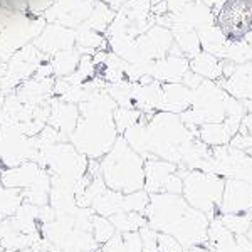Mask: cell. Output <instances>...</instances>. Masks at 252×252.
I'll list each match as a JSON object with an SVG mask.
<instances>
[{"mask_svg":"<svg viewBox=\"0 0 252 252\" xmlns=\"http://www.w3.org/2000/svg\"><path fill=\"white\" fill-rule=\"evenodd\" d=\"M145 190L153 193H177L184 192V178L178 173V165L160 158L145 160Z\"/></svg>","mask_w":252,"mask_h":252,"instance_id":"9c48e42d","label":"cell"},{"mask_svg":"<svg viewBox=\"0 0 252 252\" xmlns=\"http://www.w3.org/2000/svg\"><path fill=\"white\" fill-rule=\"evenodd\" d=\"M246 235H247V239H249V241L252 242V223H251V229L247 230V234H246Z\"/></svg>","mask_w":252,"mask_h":252,"instance_id":"d590c367","label":"cell"},{"mask_svg":"<svg viewBox=\"0 0 252 252\" xmlns=\"http://www.w3.org/2000/svg\"><path fill=\"white\" fill-rule=\"evenodd\" d=\"M158 252H184L185 247L182 246L173 235L158 232Z\"/></svg>","mask_w":252,"mask_h":252,"instance_id":"f1b7e54d","label":"cell"},{"mask_svg":"<svg viewBox=\"0 0 252 252\" xmlns=\"http://www.w3.org/2000/svg\"><path fill=\"white\" fill-rule=\"evenodd\" d=\"M35 161L46 168L51 177L78 184L88 172L89 158L79 153L71 141H61L40 150Z\"/></svg>","mask_w":252,"mask_h":252,"instance_id":"5b68a950","label":"cell"},{"mask_svg":"<svg viewBox=\"0 0 252 252\" xmlns=\"http://www.w3.org/2000/svg\"><path fill=\"white\" fill-rule=\"evenodd\" d=\"M84 56V52L81 51L78 46L66 49V51H61L58 54H54L49 59V64L52 67V74L56 79L66 78V76L72 74V72L78 69L81 58Z\"/></svg>","mask_w":252,"mask_h":252,"instance_id":"d6986e66","label":"cell"},{"mask_svg":"<svg viewBox=\"0 0 252 252\" xmlns=\"http://www.w3.org/2000/svg\"><path fill=\"white\" fill-rule=\"evenodd\" d=\"M96 0H56L42 15L47 24H58L67 29L84 26L93 14Z\"/></svg>","mask_w":252,"mask_h":252,"instance_id":"7c38bea8","label":"cell"},{"mask_svg":"<svg viewBox=\"0 0 252 252\" xmlns=\"http://www.w3.org/2000/svg\"><path fill=\"white\" fill-rule=\"evenodd\" d=\"M150 202V193L146 190H138V192L125 193V212H140L145 214L146 207Z\"/></svg>","mask_w":252,"mask_h":252,"instance_id":"4316f807","label":"cell"},{"mask_svg":"<svg viewBox=\"0 0 252 252\" xmlns=\"http://www.w3.org/2000/svg\"><path fill=\"white\" fill-rule=\"evenodd\" d=\"M2 252H32L31 249H22V251H5V249H2Z\"/></svg>","mask_w":252,"mask_h":252,"instance_id":"8d00e7d4","label":"cell"},{"mask_svg":"<svg viewBox=\"0 0 252 252\" xmlns=\"http://www.w3.org/2000/svg\"><path fill=\"white\" fill-rule=\"evenodd\" d=\"M109 220L115 225L116 232H138L143 225H146L145 214L140 212H120L109 217Z\"/></svg>","mask_w":252,"mask_h":252,"instance_id":"44dd1931","label":"cell"},{"mask_svg":"<svg viewBox=\"0 0 252 252\" xmlns=\"http://www.w3.org/2000/svg\"><path fill=\"white\" fill-rule=\"evenodd\" d=\"M178 173L184 178V198L193 209L204 212L209 219L219 215L225 180L220 175L207 173L202 170H189L178 165Z\"/></svg>","mask_w":252,"mask_h":252,"instance_id":"277c9868","label":"cell"},{"mask_svg":"<svg viewBox=\"0 0 252 252\" xmlns=\"http://www.w3.org/2000/svg\"><path fill=\"white\" fill-rule=\"evenodd\" d=\"M91 209L94 210V214L103 215V217H111L115 214L125 212V193L115 192L111 189H104L93 198Z\"/></svg>","mask_w":252,"mask_h":252,"instance_id":"ac0fdd59","label":"cell"},{"mask_svg":"<svg viewBox=\"0 0 252 252\" xmlns=\"http://www.w3.org/2000/svg\"><path fill=\"white\" fill-rule=\"evenodd\" d=\"M115 15H116V12L113 9H109L106 3H103L101 0H96L94 10H93V14L89 15V19L86 20L84 26H88L89 29L99 32V34H103V32L109 27V24L115 20Z\"/></svg>","mask_w":252,"mask_h":252,"instance_id":"7402d4cb","label":"cell"},{"mask_svg":"<svg viewBox=\"0 0 252 252\" xmlns=\"http://www.w3.org/2000/svg\"><path fill=\"white\" fill-rule=\"evenodd\" d=\"M220 214H246L252 212V185L242 180L227 178L223 185Z\"/></svg>","mask_w":252,"mask_h":252,"instance_id":"4fadbf2b","label":"cell"},{"mask_svg":"<svg viewBox=\"0 0 252 252\" xmlns=\"http://www.w3.org/2000/svg\"><path fill=\"white\" fill-rule=\"evenodd\" d=\"M101 2L106 3L109 9H113V10L116 12V10H120L126 2H129V0H101Z\"/></svg>","mask_w":252,"mask_h":252,"instance_id":"836d02e7","label":"cell"},{"mask_svg":"<svg viewBox=\"0 0 252 252\" xmlns=\"http://www.w3.org/2000/svg\"><path fill=\"white\" fill-rule=\"evenodd\" d=\"M47 61V56H44L34 44L22 47L9 61L0 63V91L5 94L15 91L24 81L32 78L35 71Z\"/></svg>","mask_w":252,"mask_h":252,"instance_id":"52a82bcc","label":"cell"},{"mask_svg":"<svg viewBox=\"0 0 252 252\" xmlns=\"http://www.w3.org/2000/svg\"><path fill=\"white\" fill-rule=\"evenodd\" d=\"M44 170L37 161H26L22 165L10 166V168H2L0 172V182L5 189H17L27 190L40 178Z\"/></svg>","mask_w":252,"mask_h":252,"instance_id":"9a60e30c","label":"cell"},{"mask_svg":"<svg viewBox=\"0 0 252 252\" xmlns=\"http://www.w3.org/2000/svg\"><path fill=\"white\" fill-rule=\"evenodd\" d=\"M198 136H200L202 143H205L207 146H223L229 145L234 133L230 131L229 125L222 121V123L202 125L200 129H198Z\"/></svg>","mask_w":252,"mask_h":252,"instance_id":"ffe728a7","label":"cell"},{"mask_svg":"<svg viewBox=\"0 0 252 252\" xmlns=\"http://www.w3.org/2000/svg\"><path fill=\"white\" fill-rule=\"evenodd\" d=\"M24 198L22 192L17 189H5L0 190V220L10 219L17 214L19 207L22 205Z\"/></svg>","mask_w":252,"mask_h":252,"instance_id":"603a6c76","label":"cell"},{"mask_svg":"<svg viewBox=\"0 0 252 252\" xmlns=\"http://www.w3.org/2000/svg\"><path fill=\"white\" fill-rule=\"evenodd\" d=\"M27 2H29V14L34 17H42L56 0H27Z\"/></svg>","mask_w":252,"mask_h":252,"instance_id":"f546056e","label":"cell"},{"mask_svg":"<svg viewBox=\"0 0 252 252\" xmlns=\"http://www.w3.org/2000/svg\"><path fill=\"white\" fill-rule=\"evenodd\" d=\"M235 246H237V252H252V242L246 234L235 235Z\"/></svg>","mask_w":252,"mask_h":252,"instance_id":"4dcf8cb0","label":"cell"},{"mask_svg":"<svg viewBox=\"0 0 252 252\" xmlns=\"http://www.w3.org/2000/svg\"><path fill=\"white\" fill-rule=\"evenodd\" d=\"M3 189V185H2V182H0V190H2Z\"/></svg>","mask_w":252,"mask_h":252,"instance_id":"74e56055","label":"cell"},{"mask_svg":"<svg viewBox=\"0 0 252 252\" xmlns=\"http://www.w3.org/2000/svg\"><path fill=\"white\" fill-rule=\"evenodd\" d=\"M5 97H7V94L3 91H0V108H2V104H3V101H5Z\"/></svg>","mask_w":252,"mask_h":252,"instance_id":"e575fe53","label":"cell"},{"mask_svg":"<svg viewBox=\"0 0 252 252\" xmlns=\"http://www.w3.org/2000/svg\"><path fill=\"white\" fill-rule=\"evenodd\" d=\"M9 5L15 12H24V14H29V2L27 0H7Z\"/></svg>","mask_w":252,"mask_h":252,"instance_id":"d6a6232c","label":"cell"},{"mask_svg":"<svg viewBox=\"0 0 252 252\" xmlns=\"http://www.w3.org/2000/svg\"><path fill=\"white\" fill-rule=\"evenodd\" d=\"M145 217L153 230L173 235L184 247L205 246L207 244L210 219L204 212L189 205L184 195H150Z\"/></svg>","mask_w":252,"mask_h":252,"instance_id":"6da1fadb","label":"cell"},{"mask_svg":"<svg viewBox=\"0 0 252 252\" xmlns=\"http://www.w3.org/2000/svg\"><path fill=\"white\" fill-rule=\"evenodd\" d=\"M32 44L51 59L58 52L76 46V29H67V27L58 26V24H47Z\"/></svg>","mask_w":252,"mask_h":252,"instance_id":"5bb4252c","label":"cell"},{"mask_svg":"<svg viewBox=\"0 0 252 252\" xmlns=\"http://www.w3.org/2000/svg\"><path fill=\"white\" fill-rule=\"evenodd\" d=\"M46 26L47 20L44 17L15 12L7 26L0 31V63L9 61L17 51L34 42Z\"/></svg>","mask_w":252,"mask_h":252,"instance_id":"8992f818","label":"cell"},{"mask_svg":"<svg viewBox=\"0 0 252 252\" xmlns=\"http://www.w3.org/2000/svg\"><path fill=\"white\" fill-rule=\"evenodd\" d=\"M79 118L69 141L89 160H101L118 140L113 113L118 108L108 93L101 91L78 104Z\"/></svg>","mask_w":252,"mask_h":252,"instance_id":"7a4b0ae2","label":"cell"},{"mask_svg":"<svg viewBox=\"0 0 252 252\" xmlns=\"http://www.w3.org/2000/svg\"><path fill=\"white\" fill-rule=\"evenodd\" d=\"M215 26L229 42H242L252 34V0H222Z\"/></svg>","mask_w":252,"mask_h":252,"instance_id":"ba28073f","label":"cell"},{"mask_svg":"<svg viewBox=\"0 0 252 252\" xmlns=\"http://www.w3.org/2000/svg\"><path fill=\"white\" fill-rule=\"evenodd\" d=\"M99 172L108 189L115 192L131 193L145 189V158L121 135L99 160Z\"/></svg>","mask_w":252,"mask_h":252,"instance_id":"3957f363","label":"cell"},{"mask_svg":"<svg viewBox=\"0 0 252 252\" xmlns=\"http://www.w3.org/2000/svg\"><path fill=\"white\" fill-rule=\"evenodd\" d=\"M79 118V108L78 104L66 103L59 97L51 99V113H49L47 125L63 135L69 141V136L72 135Z\"/></svg>","mask_w":252,"mask_h":252,"instance_id":"2e32d148","label":"cell"},{"mask_svg":"<svg viewBox=\"0 0 252 252\" xmlns=\"http://www.w3.org/2000/svg\"><path fill=\"white\" fill-rule=\"evenodd\" d=\"M140 237H141V252H158V232L153 230L152 227L146 223V225L141 227L140 230Z\"/></svg>","mask_w":252,"mask_h":252,"instance_id":"83f0119b","label":"cell"},{"mask_svg":"<svg viewBox=\"0 0 252 252\" xmlns=\"http://www.w3.org/2000/svg\"><path fill=\"white\" fill-rule=\"evenodd\" d=\"M223 225L230 230L234 235H244L251 229L252 223V212L246 214H219Z\"/></svg>","mask_w":252,"mask_h":252,"instance_id":"d4e9b609","label":"cell"},{"mask_svg":"<svg viewBox=\"0 0 252 252\" xmlns=\"http://www.w3.org/2000/svg\"><path fill=\"white\" fill-rule=\"evenodd\" d=\"M246 109H247V115L244 116L242 121V128H246L247 131L252 135V99L246 101Z\"/></svg>","mask_w":252,"mask_h":252,"instance_id":"1f68e13d","label":"cell"},{"mask_svg":"<svg viewBox=\"0 0 252 252\" xmlns=\"http://www.w3.org/2000/svg\"><path fill=\"white\" fill-rule=\"evenodd\" d=\"M54 84L56 78L47 61L35 71L32 78L24 81L14 93L17 94L20 103L29 104V106H44L51 103L52 94H54Z\"/></svg>","mask_w":252,"mask_h":252,"instance_id":"8fae6325","label":"cell"},{"mask_svg":"<svg viewBox=\"0 0 252 252\" xmlns=\"http://www.w3.org/2000/svg\"><path fill=\"white\" fill-rule=\"evenodd\" d=\"M91 234H93V237H94V241L99 244V246H103L104 242H108L109 239L116 234V229L108 217H103V215L94 214V217H93Z\"/></svg>","mask_w":252,"mask_h":252,"instance_id":"484cf974","label":"cell"},{"mask_svg":"<svg viewBox=\"0 0 252 252\" xmlns=\"http://www.w3.org/2000/svg\"><path fill=\"white\" fill-rule=\"evenodd\" d=\"M214 173L223 178H235L252 185V155L230 145L215 146L212 150Z\"/></svg>","mask_w":252,"mask_h":252,"instance_id":"30bf717a","label":"cell"},{"mask_svg":"<svg viewBox=\"0 0 252 252\" xmlns=\"http://www.w3.org/2000/svg\"><path fill=\"white\" fill-rule=\"evenodd\" d=\"M143 113L138 111L135 108H121L118 106L113 113V120H115L118 135H125V131H128L129 128H133L138 121L141 120Z\"/></svg>","mask_w":252,"mask_h":252,"instance_id":"cb8c5ba5","label":"cell"},{"mask_svg":"<svg viewBox=\"0 0 252 252\" xmlns=\"http://www.w3.org/2000/svg\"><path fill=\"white\" fill-rule=\"evenodd\" d=\"M190 101H192V89L180 86V84H165L161 86L160 103L158 109L166 113H175V115H182L184 111L190 108Z\"/></svg>","mask_w":252,"mask_h":252,"instance_id":"e0dca14e","label":"cell"}]
</instances>
